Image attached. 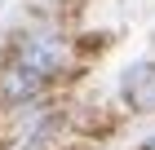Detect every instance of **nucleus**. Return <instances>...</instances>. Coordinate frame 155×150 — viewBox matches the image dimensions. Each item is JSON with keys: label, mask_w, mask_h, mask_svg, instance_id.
Here are the masks:
<instances>
[{"label": "nucleus", "mask_w": 155, "mask_h": 150, "mask_svg": "<svg viewBox=\"0 0 155 150\" xmlns=\"http://www.w3.org/2000/svg\"><path fill=\"white\" fill-rule=\"evenodd\" d=\"M18 66L31 71V75H40V80H49V75H58V71L67 66V44H62L58 35L40 31V35H31V40L18 49Z\"/></svg>", "instance_id": "obj_1"}, {"label": "nucleus", "mask_w": 155, "mask_h": 150, "mask_svg": "<svg viewBox=\"0 0 155 150\" xmlns=\"http://www.w3.org/2000/svg\"><path fill=\"white\" fill-rule=\"evenodd\" d=\"M124 97L133 110H155V66L151 62H137L124 71Z\"/></svg>", "instance_id": "obj_2"}, {"label": "nucleus", "mask_w": 155, "mask_h": 150, "mask_svg": "<svg viewBox=\"0 0 155 150\" xmlns=\"http://www.w3.org/2000/svg\"><path fill=\"white\" fill-rule=\"evenodd\" d=\"M40 75H31V71H22V66H13V71H5V97L9 102H22V97H36L40 93Z\"/></svg>", "instance_id": "obj_3"}, {"label": "nucleus", "mask_w": 155, "mask_h": 150, "mask_svg": "<svg viewBox=\"0 0 155 150\" xmlns=\"http://www.w3.org/2000/svg\"><path fill=\"white\" fill-rule=\"evenodd\" d=\"M142 150H155V137H151V141H146V146H142Z\"/></svg>", "instance_id": "obj_4"}]
</instances>
